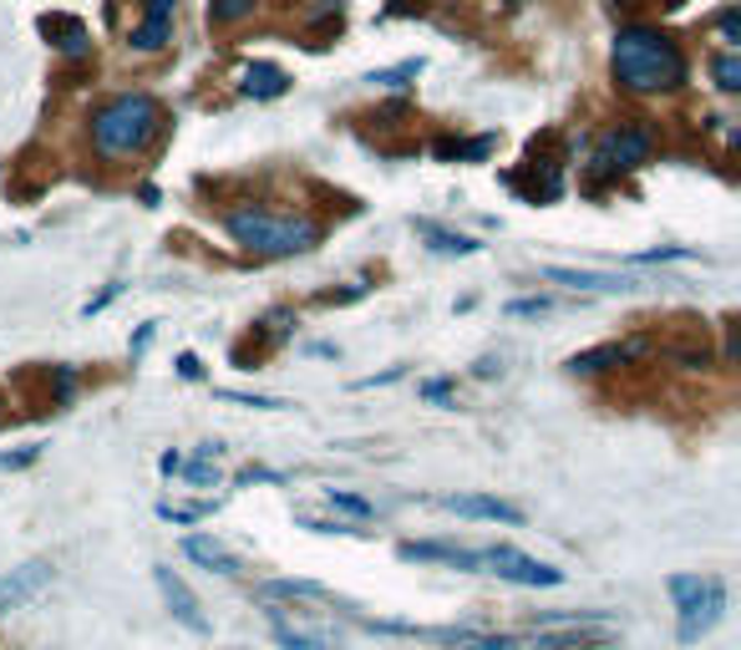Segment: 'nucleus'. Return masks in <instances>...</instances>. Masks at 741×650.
I'll return each instance as SVG.
<instances>
[{
    "instance_id": "0eeeda50",
    "label": "nucleus",
    "mask_w": 741,
    "mask_h": 650,
    "mask_svg": "<svg viewBox=\"0 0 741 650\" xmlns=\"http://www.w3.org/2000/svg\"><path fill=\"white\" fill-rule=\"evenodd\" d=\"M646 158H650L646 128H615V133H605V143H599L595 169L599 173H625V169H640Z\"/></svg>"
},
{
    "instance_id": "dca6fc26",
    "label": "nucleus",
    "mask_w": 741,
    "mask_h": 650,
    "mask_svg": "<svg viewBox=\"0 0 741 650\" xmlns=\"http://www.w3.org/2000/svg\"><path fill=\"white\" fill-rule=\"evenodd\" d=\"M635 356V346H599V351H585V356H575V362H569V372H610V366H625Z\"/></svg>"
},
{
    "instance_id": "7ed1b4c3",
    "label": "nucleus",
    "mask_w": 741,
    "mask_h": 650,
    "mask_svg": "<svg viewBox=\"0 0 741 650\" xmlns=\"http://www.w3.org/2000/svg\"><path fill=\"white\" fill-rule=\"evenodd\" d=\"M224 230L234 234V244L264 260H285V254H305L321 240V224L305 214H264V209H234L224 219Z\"/></svg>"
},
{
    "instance_id": "423d86ee",
    "label": "nucleus",
    "mask_w": 741,
    "mask_h": 650,
    "mask_svg": "<svg viewBox=\"0 0 741 650\" xmlns=\"http://www.w3.org/2000/svg\"><path fill=\"white\" fill-rule=\"evenodd\" d=\"M478 559L493 569L498 579H508V585H528V590H538V585H559L564 569L544 565V559L524 555V549H514V544H493V549H478Z\"/></svg>"
},
{
    "instance_id": "2eb2a0df",
    "label": "nucleus",
    "mask_w": 741,
    "mask_h": 650,
    "mask_svg": "<svg viewBox=\"0 0 741 650\" xmlns=\"http://www.w3.org/2000/svg\"><path fill=\"white\" fill-rule=\"evenodd\" d=\"M290 77L280 72V67H270V61H254V67H244V92L250 97H280L285 92Z\"/></svg>"
},
{
    "instance_id": "aec40b11",
    "label": "nucleus",
    "mask_w": 741,
    "mask_h": 650,
    "mask_svg": "<svg viewBox=\"0 0 741 650\" xmlns=\"http://www.w3.org/2000/svg\"><path fill=\"white\" fill-rule=\"evenodd\" d=\"M422 72V61H402L396 72H376L370 82H382V87H407V77H417Z\"/></svg>"
},
{
    "instance_id": "412c9836",
    "label": "nucleus",
    "mask_w": 741,
    "mask_h": 650,
    "mask_svg": "<svg viewBox=\"0 0 741 650\" xmlns=\"http://www.w3.org/2000/svg\"><path fill=\"white\" fill-rule=\"evenodd\" d=\"M508 311H514V315H544V311H554V301H544V295H538V301H514Z\"/></svg>"
},
{
    "instance_id": "f3484780",
    "label": "nucleus",
    "mask_w": 741,
    "mask_h": 650,
    "mask_svg": "<svg viewBox=\"0 0 741 650\" xmlns=\"http://www.w3.org/2000/svg\"><path fill=\"white\" fill-rule=\"evenodd\" d=\"M325 504H331V508H341V514H351V518H356V524H366V518H376V508H370L366 498L346 494V488H325Z\"/></svg>"
},
{
    "instance_id": "9b49d317",
    "label": "nucleus",
    "mask_w": 741,
    "mask_h": 650,
    "mask_svg": "<svg viewBox=\"0 0 741 650\" xmlns=\"http://www.w3.org/2000/svg\"><path fill=\"white\" fill-rule=\"evenodd\" d=\"M183 555L189 559H199V565L204 569H214V575H244V559L234 555V549H229V544H219V539H209V534H189V539H183Z\"/></svg>"
},
{
    "instance_id": "1a4fd4ad",
    "label": "nucleus",
    "mask_w": 741,
    "mask_h": 650,
    "mask_svg": "<svg viewBox=\"0 0 741 650\" xmlns=\"http://www.w3.org/2000/svg\"><path fill=\"white\" fill-rule=\"evenodd\" d=\"M158 590H163V600H168V610H173V620L179 626H189L193 636H209V620H204V610H199V600H193V590L183 585L173 569H158Z\"/></svg>"
},
{
    "instance_id": "f03ea898",
    "label": "nucleus",
    "mask_w": 741,
    "mask_h": 650,
    "mask_svg": "<svg viewBox=\"0 0 741 650\" xmlns=\"http://www.w3.org/2000/svg\"><path fill=\"white\" fill-rule=\"evenodd\" d=\"M615 77L630 92H666L686 77V57L670 37H660L650 26H630L615 37Z\"/></svg>"
},
{
    "instance_id": "a211bd4d",
    "label": "nucleus",
    "mask_w": 741,
    "mask_h": 650,
    "mask_svg": "<svg viewBox=\"0 0 741 650\" xmlns=\"http://www.w3.org/2000/svg\"><path fill=\"white\" fill-rule=\"evenodd\" d=\"M711 72H717L721 92H737V87H741V57H737V51H727V57H717V67H711Z\"/></svg>"
},
{
    "instance_id": "4be33fe9",
    "label": "nucleus",
    "mask_w": 741,
    "mask_h": 650,
    "mask_svg": "<svg viewBox=\"0 0 741 650\" xmlns=\"http://www.w3.org/2000/svg\"><path fill=\"white\" fill-rule=\"evenodd\" d=\"M721 31H727V41H737V11H721Z\"/></svg>"
},
{
    "instance_id": "20e7f679",
    "label": "nucleus",
    "mask_w": 741,
    "mask_h": 650,
    "mask_svg": "<svg viewBox=\"0 0 741 650\" xmlns=\"http://www.w3.org/2000/svg\"><path fill=\"white\" fill-rule=\"evenodd\" d=\"M158 122H163V112H158L153 97L128 92V97H112L108 108L92 118V138L108 158H128V153H143V148L153 143Z\"/></svg>"
},
{
    "instance_id": "6e6552de",
    "label": "nucleus",
    "mask_w": 741,
    "mask_h": 650,
    "mask_svg": "<svg viewBox=\"0 0 741 650\" xmlns=\"http://www.w3.org/2000/svg\"><path fill=\"white\" fill-rule=\"evenodd\" d=\"M544 280H554V285H564V290H585V295H625V290L640 285V280H630V275H605V270H564V265H549V270H544Z\"/></svg>"
},
{
    "instance_id": "f257e3e1",
    "label": "nucleus",
    "mask_w": 741,
    "mask_h": 650,
    "mask_svg": "<svg viewBox=\"0 0 741 650\" xmlns=\"http://www.w3.org/2000/svg\"><path fill=\"white\" fill-rule=\"evenodd\" d=\"M264 620L275 630V640L285 650H341V626L315 605H331V595L321 585L305 579H275L264 585Z\"/></svg>"
},
{
    "instance_id": "f8f14e48",
    "label": "nucleus",
    "mask_w": 741,
    "mask_h": 650,
    "mask_svg": "<svg viewBox=\"0 0 741 650\" xmlns=\"http://www.w3.org/2000/svg\"><path fill=\"white\" fill-rule=\"evenodd\" d=\"M47 579H51V565H47V559H31V565H21L16 575H6V579H0V610L26 605L31 595L41 590V585H47Z\"/></svg>"
},
{
    "instance_id": "39448f33",
    "label": "nucleus",
    "mask_w": 741,
    "mask_h": 650,
    "mask_svg": "<svg viewBox=\"0 0 741 650\" xmlns=\"http://www.w3.org/2000/svg\"><path fill=\"white\" fill-rule=\"evenodd\" d=\"M670 595H676V610H681V646H696L701 636H711V626L727 610V585L717 575H676L670 579Z\"/></svg>"
},
{
    "instance_id": "6ab92c4d",
    "label": "nucleus",
    "mask_w": 741,
    "mask_h": 650,
    "mask_svg": "<svg viewBox=\"0 0 741 650\" xmlns=\"http://www.w3.org/2000/svg\"><path fill=\"white\" fill-rule=\"evenodd\" d=\"M209 11H214V21H219V26H229V21H240V16H250V11H254V0H214Z\"/></svg>"
},
{
    "instance_id": "9d476101",
    "label": "nucleus",
    "mask_w": 741,
    "mask_h": 650,
    "mask_svg": "<svg viewBox=\"0 0 741 650\" xmlns=\"http://www.w3.org/2000/svg\"><path fill=\"white\" fill-rule=\"evenodd\" d=\"M447 514H463V518H493V524H524V508L503 504V498H483V494H447L437 498Z\"/></svg>"
},
{
    "instance_id": "ddd939ff",
    "label": "nucleus",
    "mask_w": 741,
    "mask_h": 650,
    "mask_svg": "<svg viewBox=\"0 0 741 650\" xmlns=\"http://www.w3.org/2000/svg\"><path fill=\"white\" fill-rule=\"evenodd\" d=\"M402 559H437L453 569H478V549H457V544H402Z\"/></svg>"
},
{
    "instance_id": "4468645a",
    "label": "nucleus",
    "mask_w": 741,
    "mask_h": 650,
    "mask_svg": "<svg viewBox=\"0 0 741 650\" xmlns=\"http://www.w3.org/2000/svg\"><path fill=\"white\" fill-rule=\"evenodd\" d=\"M417 234H427L432 250H437V254H478V250H483L478 240H467V234L443 230V224H432V219H417Z\"/></svg>"
}]
</instances>
